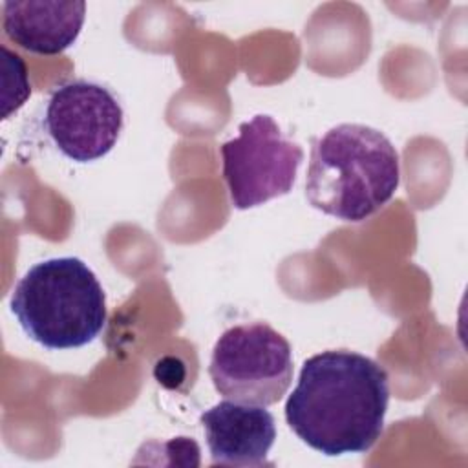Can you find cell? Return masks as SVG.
I'll return each mask as SVG.
<instances>
[{
	"label": "cell",
	"mask_w": 468,
	"mask_h": 468,
	"mask_svg": "<svg viewBox=\"0 0 468 468\" xmlns=\"http://www.w3.org/2000/svg\"><path fill=\"white\" fill-rule=\"evenodd\" d=\"M388 371L349 349L309 356L285 402L289 428L313 450L335 457L366 453L384 431Z\"/></svg>",
	"instance_id": "cell-1"
},
{
	"label": "cell",
	"mask_w": 468,
	"mask_h": 468,
	"mask_svg": "<svg viewBox=\"0 0 468 468\" xmlns=\"http://www.w3.org/2000/svg\"><path fill=\"white\" fill-rule=\"evenodd\" d=\"M399 183V154L377 128L344 122L313 143L305 197L327 216L364 221L395 196Z\"/></svg>",
	"instance_id": "cell-2"
},
{
	"label": "cell",
	"mask_w": 468,
	"mask_h": 468,
	"mask_svg": "<svg viewBox=\"0 0 468 468\" xmlns=\"http://www.w3.org/2000/svg\"><path fill=\"white\" fill-rule=\"evenodd\" d=\"M9 303L24 333L48 349L82 347L106 325L102 285L73 256L35 263L15 285Z\"/></svg>",
	"instance_id": "cell-3"
},
{
	"label": "cell",
	"mask_w": 468,
	"mask_h": 468,
	"mask_svg": "<svg viewBox=\"0 0 468 468\" xmlns=\"http://www.w3.org/2000/svg\"><path fill=\"white\" fill-rule=\"evenodd\" d=\"M208 373L225 399L267 408L291 386V344L263 322L234 325L216 340Z\"/></svg>",
	"instance_id": "cell-4"
},
{
	"label": "cell",
	"mask_w": 468,
	"mask_h": 468,
	"mask_svg": "<svg viewBox=\"0 0 468 468\" xmlns=\"http://www.w3.org/2000/svg\"><path fill=\"white\" fill-rule=\"evenodd\" d=\"M219 152L229 197L238 210L289 194L303 159L302 146L267 113L241 122L238 137L223 143Z\"/></svg>",
	"instance_id": "cell-5"
},
{
	"label": "cell",
	"mask_w": 468,
	"mask_h": 468,
	"mask_svg": "<svg viewBox=\"0 0 468 468\" xmlns=\"http://www.w3.org/2000/svg\"><path fill=\"white\" fill-rule=\"evenodd\" d=\"M124 113L115 93L93 80L58 84L46 104L44 126L55 146L71 161L104 157L117 143Z\"/></svg>",
	"instance_id": "cell-6"
},
{
	"label": "cell",
	"mask_w": 468,
	"mask_h": 468,
	"mask_svg": "<svg viewBox=\"0 0 468 468\" xmlns=\"http://www.w3.org/2000/svg\"><path fill=\"white\" fill-rule=\"evenodd\" d=\"M199 422L205 430L212 464H269L267 455L276 439V420L265 406L227 399L203 411Z\"/></svg>",
	"instance_id": "cell-7"
},
{
	"label": "cell",
	"mask_w": 468,
	"mask_h": 468,
	"mask_svg": "<svg viewBox=\"0 0 468 468\" xmlns=\"http://www.w3.org/2000/svg\"><path fill=\"white\" fill-rule=\"evenodd\" d=\"M86 4L77 0H7L2 5L4 33L37 55H58L79 37Z\"/></svg>",
	"instance_id": "cell-8"
},
{
	"label": "cell",
	"mask_w": 468,
	"mask_h": 468,
	"mask_svg": "<svg viewBox=\"0 0 468 468\" xmlns=\"http://www.w3.org/2000/svg\"><path fill=\"white\" fill-rule=\"evenodd\" d=\"M4 53V112L2 119H7L13 112L24 106L27 97L31 95V84L27 79L26 62L18 53H13L9 48L2 46Z\"/></svg>",
	"instance_id": "cell-9"
}]
</instances>
